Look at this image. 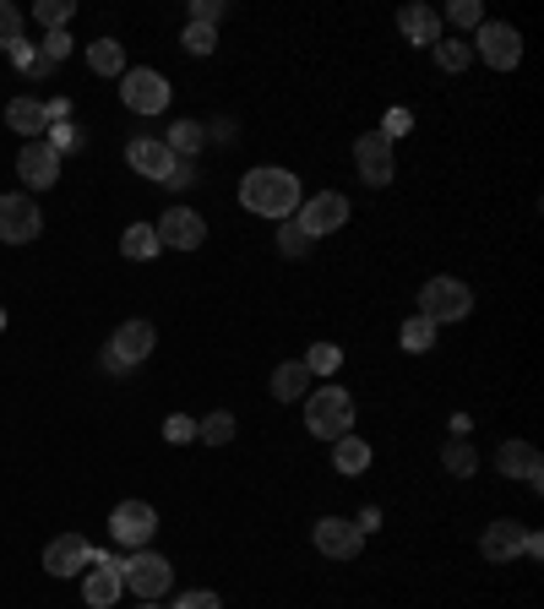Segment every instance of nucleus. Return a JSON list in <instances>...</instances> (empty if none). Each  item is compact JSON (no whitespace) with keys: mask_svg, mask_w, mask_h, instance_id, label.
<instances>
[{"mask_svg":"<svg viewBox=\"0 0 544 609\" xmlns=\"http://www.w3.org/2000/svg\"><path fill=\"white\" fill-rule=\"evenodd\" d=\"M240 202L245 212H257V218H294L300 202H305V191H300V175L294 169H278V164H262V169H251L245 180H240Z\"/></svg>","mask_w":544,"mask_h":609,"instance_id":"f257e3e1","label":"nucleus"},{"mask_svg":"<svg viewBox=\"0 0 544 609\" xmlns=\"http://www.w3.org/2000/svg\"><path fill=\"white\" fill-rule=\"evenodd\" d=\"M305 430H311V435H322V441L354 435V398L343 392L338 381L311 387V398H305Z\"/></svg>","mask_w":544,"mask_h":609,"instance_id":"f03ea898","label":"nucleus"},{"mask_svg":"<svg viewBox=\"0 0 544 609\" xmlns=\"http://www.w3.org/2000/svg\"><path fill=\"white\" fill-rule=\"evenodd\" d=\"M469 311H474V288H469L463 277H430V283L419 288V316H425L430 327L469 322Z\"/></svg>","mask_w":544,"mask_h":609,"instance_id":"7ed1b4c3","label":"nucleus"},{"mask_svg":"<svg viewBox=\"0 0 544 609\" xmlns=\"http://www.w3.org/2000/svg\"><path fill=\"white\" fill-rule=\"evenodd\" d=\"M121 582H126V594H136L142 605H158V599L175 588V566H169L164 555H153V549H136L132 560H121Z\"/></svg>","mask_w":544,"mask_h":609,"instance_id":"20e7f679","label":"nucleus"},{"mask_svg":"<svg viewBox=\"0 0 544 609\" xmlns=\"http://www.w3.org/2000/svg\"><path fill=\"white\" fill-rule=\"evenodd\" d=\"M169 76L153 66H126V76H121V104L132 109V115H164L169 109Z\"/></svg>","mask_w":544,"mask_h":609,"instance_id":"39448f33","label":"nucleus"},{"mask_svg":"<svg viewBox=\"0 0 544 609\" xmlns=\"http://www.w3.org/2000/svg\"><path fill=\"white\" fill-rule=\"evenodd\" d=\"M153 343H158L153 322H121V327H115V338H109V348H104V370L132 376L136 365L153 354Z\"/></svg>","mask_w":544,"mask_h":609,"instance_id":"423d86ee","label":"nucleus"},{"mask_svg":"<svg viewBox=\"0 0 544 609\" xmlns=\"http://www.w3.org/2000/svg\"><path fill=\"white\" fill-rule=\"evenodd\" d=\"M474 50L484 66H495V71H512L517 61H523V33L512 28V22H479L474 28Z\"/></svg>","mask_w":544,"mask_h":609,"instance_id":"0eeeda50","label":"nucleus"},{"mask_svg":"<svg viewBox=\"0 0 544 609\" xmlns=\"http://www.w3.org/2000/svg\"><path fill=\"white\" fill-rule=\"evenodd\" d=\"M109 534L121 549H147L153 534H158V512L147 506V501H121L115 512H109Z\"/></svg>","mask_w":544,"mask_h":609,"instance_id":"6e6552de","label":"nucleus"},{"mask_svg":"<svg viewBox=\"0 0 544 609\" xmlns=\"http://www.w3.org/2000/svg\"><path fill=\"white\" fill-rule=\"evenodd\" d=\"M39 229H44V212H39V202L28 191L0 197V240L6 245H28V240H39Z\"/></svg>","mask_w":544,"mask_h":609,"instance_id":"1a4fd4ad","label":"nucleus"},{"mask_svg":"<svg viewBox=\"0 0 544 609\" xmlns=\"http://www.w3.org/2000/svg\"><path fill=\"white\" fill-rule=\"evenodd\" d=\"M354 169H359V180L365 186H387L393 175H398V158H393V141L381 132H365L354 141Z\"/></svg>","mask_w":544,"mask_h":609,"instance_id":"9d476101","label":"nucleus"},{"mask_svg":"<svg viewBox=\"0 0 544 609\" xmlns=\"http://www.w3.org/2000/svg\"><path fill=\"white\" fill-rule=\"evenodd\" d=\"M153 234H158V245H169V251H197L207 240V218L191 212V207H169V212L153 223Z\"/></svg>","mask_w":544,"mask_h":609,"instance_id":"9b49d317","label":"nucleus"},{"mask_svg":"<svg viewBox=\"0 0 544 609\" xmlns=\"http://www.w3.org/2000/svg\"><path fill=\"white\" fill-rule=\"evenodd\" d=\"M17 175H22V186L28 191H50L55 180H61V153L39 136V141H22V153H17Z\"/></svg>","mask_w":544,"mask_h":609,"instance_id":"f8f14e48","label":"nucleus"},{"mask_svg":"<svg viewBox=\"0 0 544 609\" xmlns=\"http://www.w3.org/2000/svg\"><path fill=\"white\" fill-rule=\"evenodd\" d=\"M294 223L311 234V240H322V234H333L348 223V202H343L338 191H322V197H305L300 212H294Z\"/></svg>","mask_w":544,"mask_h":609,"instance_id":"ddd939ff","label":"nucleus"},{"mask_svg":"<svg viewBox=\"0 0 544 609\" xmlns=\"http://www.w3.org/2000/svg\"><path fill=\"white\" fill-rule=\"evenodd\" d=\"M126 164H132L142 180H169L180 158L164 147V136H136L132 147H126Z\"/></svg>","mask_w":544,"mask_h":609,"instance_id":"4468645a","label":"nucleus"},{"mask_svg":"<svg viewBox=\"0 0 544 609\" xmlns=\"http://www.w3.org/2000/svg\"><path fill=\"white\" fill-rule=\"evenodd\" d=\"M311 539H316V549H322L327 560H354V555L365 549V534H359L348 517H322Z\"/></svg>","mask_w":544,"mask_h":609,"instance_id":"2eb2a0df","label":"nucleus"},{"mask_svg":"<svg viewBox=\"0 0 544 609\" xmlns=\"http://www.w3.org/2000/svg\"><path fill=\"white\" fill-rule=\"evenodd\" d=\"M495 469H501L506 479H523L529 490H540L544 458H540V447H534V441H506V447L495 452Z\"/></svg>","mask_w":544,"mask_h":609,"instance_id":"dca6fc26","label":"nucleus"},{"mask_svg":"<svg viewBox=\"0 0 544 609\" xmlns=\"http://www.w3.org/2000/svg\"><path fill=\"white\" fill-rule=\"evenodd\" d=\"M523 539H529V528H523V523H512V517H501V523H490V528H484L479 555H484V560H495V566H506V560H517V555H523Z\"/></svg>","mask_w":544,"mask_h":609,"instance_id":"f3484780","label":"nucleus"},{"mask_svg":"<svg viewBox=\"0 0 544 609\" xmlns=\"http://www.w3.org/2000/svg\"><path fill=\"white\" fill-rule=\"evenodd\" d=\"M398 28H404L408 44H425V50L441 44V11H436V6H419V0L404 6V11H398Z\"/></svg>","mask_w":544,"mask_h":609,"instance_id":"a211bd4d","label":"nucleus"},{"mask_svg":"<svg viewBox=\"0 0 544 609\" xmlns=\"http://www.w3.org/2000/svg\"><path fill=\"white\" fill-rule=\"evenodd\" d=\"M121 560L115 566H93L87 577H82V605L87 609H109V605H121Z\"/></svg>","mask_w":544,"mask_h":609,"instance_id":"6ab92c4d","label":"nucleus"},{"mask_svg":"<svg viewBox=\"0 0 544 609\" xmlns=\"http://www.w3.org/2000/svg\"><path fill=\"white\" fill-rule=\"evenodd\" d=\"M311 370H305V359H283L278 370H272V398L278 403H305L311 398Z\"/></svg>","mask_w":544,"mask_h":609,"instance_id":"aec40b11","label":"nucleus"},{"mask_svg":"<svg viewBox=\"0 0 544 609\" xmlns=\"http://www.w3.org/2000/svg\"><path fill=\"white\" fill-rule=\"evenodd\" d=\"M82 560H87V539H82V534H61V539L44 549V571H50V577H76Z\"/></svg>","mask_w":544,"mask_h":609,"instance_id":"412c9836","label":"nucleus"},{"mask_svg":"<svg viewBox=\"0 0 544 609\" xmlns=\"http://www.w3.org/2000/svg\"><path fill=\"white\" fill-rule=\"evenodd\" d=\"M6 126H11V132H22L28 141H39V136L50 132V115H44V104H39V98H11V104H6Z\"/></svg>","mask_w":544,"mask_h":609,"instance_id":"4be33fe9","label":"nucleus"},{"mask_svg":"<svg viewBox=\"0 0 544 609\" xmlns=\"http://www.w3.org/2000/svg\"><path fill=\"white\" fill-rule=\"evenodd\" d=\"M164 147H169L175 158H186V164H191V158L207 147V126H202V120H175L169 136H164Z\"/></svg>","mask_w":544,"mask_h":609,"instance_id":"5701e85b","label":"nucleus"},{"mask_svg":"<svg viewBox=\"0 0 544 609\" xmlns=\"http://www.w3.org/2000/svg\"><path fill=\"white\" fill-rule=\"evenodd\" d=\"M333 469L348 479L365 474V469H370V447H365L359 435H338V441H333Z\"/></svg>","mask_w":544,"mask_h":609,"instance_id":"b1692460","label":"nucleus"},{"mask_svg":"<svg viewBox=\"0 0 544 609\" xmlns=\"http://www.w3.org/2000/svg\"><path fill=\"white\" fill-rule=\"evenodd\" d=\"M87 66L98 71V76H126V44H121V39L87 44Z\"/></svg>","mask_w":544,"mask_h":609,"instance_id":"393cba45","label":"nucleus"},{"mask_svg":"<svg viewBox=\"0 0 544 609\" xmlns=\"http://www.w3.org/2000/svg\"><path fill=\"white\" fill-rule=\"evenodd\" d=\"M164 245H158V234H153V223H132L126 234H121V256L126 262H153Z\"/></svg>","mask_w":544,"mask_h":609,"instance_id":"a878e982","label":"nucleus"},{"mask_svg":"<svg viewBox=\"0 0 544 609\" xmlns=\"http://www.w3.org/2000/svg\"><path fill=\"white\" fill-rule=\"evenodd\" d=\"M441 469L452 479H474L479 458H474V447H469V435H452V441L441 447Z\"/></svg>","mask_w":544,"mask_h":609,"instance_id":"bb28decb","label":"nucleus"},{"mask_svg":"<svg viewBox=\"0 0 544 609\" xmlns=\"http://www.w3.org/2000/svg\"><path fill=\"white\" fill-rule=\"evenodd\" d=\"M197 441H207V447H229V441H234V413L218 408V413L197 419Z\"/></svg>","mask_w":544,"mask_h":609,"instance_id":"cd10ccee","label":"nucleus"},{"mask_svg":"<svg viewBox=\"0 0 544 609\" xmlns=\"http://www.w3.org/2000/svg\"><path fill=\"white\" fill-rule=\"evenodd\" d=\"M311 245H316V240H311L294 218H283V223H278V251H283L289 262H305V256H311Z\"/></svg>","mask_w":544,"mask_h":609,"instance_id":"c85d7f7f","label":"nucleus"},{"mask_svg":"<svg viewBox=\"0 0 544 609\" xmlns=\"http://www.w3.org/2000/svg\"><path fill=\"white\" fill-rule=\"evenodd\" d=\"M398 343H404V354H430L436 348V327L425 316H408L404 327H398Z\"/></svg>","mask_w":544,"mask_h":609,"instance_id":"c756f323","label":"nucleus"},{"mask_svg":"<svg viewBox=\"0 0 544 609\" xmlns=\"http://www.w3.org/2000/svg\"><path fill=\"white\" fill-rule=\"evenodd\" d=\"M430 55H436V66H441V71H469V61H474L469 39H441Z\"/></svg>","mask_w":544,"mask_h":609,"instance_id":"7c9ffc66","label":"nucleus"},{"mask_svg":"<svg viewBox=\"0 0 544 609\" xmlns=\"http://www.w3.org/2000/svg\"><path fill=\"white\" fill-rule=\"evenodd\" d=\"M338 365H343L338 343H311V354H305V370L311 376H338Z\"/></svg>","mask_w":544,"mask_h":609,"instance_id":"2f4dec72","label":"nucleus"},{"mask_svg":"<svg viewBox=\"0 0 544 609\" xmlns=\"http://www.w3.org/2000/svg\"><path fill=\"white\" fill-rule=\"evenodd\" d=\"M17 44H22V11H17L11 0H0V50L11 55Z\"/></svg>","mask_w":544,"mask_h":609,"instance_id":"473e14b6","label":"nucleus"},{"mask_svg":"<svg viewBox=\"0 0 544 609\" xmlns=\"http://www.w3.org/2000/svg\"><path fill=\"white\" fill-rule=\"evenodd\" d=\"M447 22L463 28V33H474L479 22H484V6H479V0H452V6H447Z\"/></svg>","mask_w":544,"mask_h":609,"instance_id":"72a5a7b5","label":"nucleus"},{"mask_svg":"<svg viewBox=\"0 0 544 609\" xmlns=\"http://www.w3.org/2000/svg\"><path fill=\"white\" fill-rule=\"evenodd\" d=\"M71 11H76L71 0H39V6H33V22H44V28L55 33V28H66Z\"/></svg>","mask_w":544,"mask_h":609,"instance_id":"f704fd0d","label":"nucleus"},{"mask_svg":"<svg viewBox=\"0 0 544 609\" xmlns=\"http://www.w3.org/2000/svg\"><path fill=\"white\" fill-rule=\"evenodd\" d=\"M164 441H169V447L197 441V419H191V413H169V419H164Z\"/></svg>","mask_w":544,"mask_h":609,"instance_id":"c9c22d12","label":"nucleus"},{"mask_svg":"<svg viewBox=\"0 0 544 609\" xmlns=\"http://www.w3.org/2000/svg\"><path fill=\"white\" fill-rule=\"evenodd\" d=\"M180 44H186L191 55H212V50H218V28H202V22H191Z\"/></svg>","mask_w":544,"mask_h":609,"instance_id":"e433bc0d","label":"nucleus"},{"mask_svg":"<svg viewBox=\"0 0 544 609\" xmlns=\"http://www.w3.org/2000/svg\"><path fill=\"white\" fill-rule=\"evenodd\" d=\"M44 141H50L55 153H71V147H82V132H76L71 120H55V126H50V136H44Z\"/></svg>","mask_w":544,"mask_h":609,"instance_id":"4c0bfd02","label":"nucleus"},{"mask_svg":"<svg viewBox=\"0 0 544 609\" xmlns=\"http://www.w3.org/2000/svg\"><path fill=\"white\" fill-rule=\"evenodd\" d=\"M39 55H44L50 66H55V61H66V55H71V33H66V28H55V33H44V50H39Z\"/></svg>","mask_w":544,"mask_h":609,"instance_id":"58836bf2","label":"nucleus"},{"mask_svg":"<svg viewBox=\"0 0 544 609\" xmlns=\"http://www.w3.org/2000/svg\"><path fill=\"white\" fill-rule=\"evenodd\" d=\"M11 61H17L22 71H33V76H50V71H55L44 55H39V50H28V44H17V50H11Z\"/></svg>","mask_w":544,"mask_h":609,"instance_id":"ea45409f","label":"nucleus"},{"mask_svg":"<svg viewBox=\"0 0 544 609\" xmlns=\"http://www.w3.org/2000/svg\"><path fill=\"white\" fill-rule=\"evenodd\" d=\"M218 17H223V0H191V22H202V28H218Z\"/></svg>","mask_w":544,"mask_h":609,"instance_id":"a19ab883","label":"nucleus"},{"mask_svg":"<svg viewBox=\"0 0 544 609\" xmlns=\"http://www.w3.org/2000/svg\"><path fill=\"white\" fill-rule=\"evenodd\" d=\"M175 609H223V599L197 588V594H180V599H175Z\"/></svg>","mask_w":544,"mask_h":609,"instance_id":"79ce46f5","label":"nucleus"},{"mask_svg":"<svg viewBox=\"0 0 544 609\" xmlns=\"http://www.w3.org/2000/svg\"><path fill=\"white\" fill-rule=\"evenodd\" d=\"M164 186H175V191H191V186H197V169H191V164L180 158V164H175V175H169Z\"/></svg>","mask_w":544,"mask_h":609,"instance_id":"37998d69","label":"nucleus"},{"mask_svg":"<svg viewBox=\"0 0 544 609\" xmlns=\"http://www.w3.org/2000/svg\"><path fill=\"white\" fill-rule=\"evenodd\" d=\"M354 528H359V534H376V528H381V512H376V506H365V512L354 517Z\"/></svg>","mask_w":544,"mask_h":609,"instance_id":"c03bdc74","label":"nucleus"},{"mask_svg":"<svg viewBox=\"0 0 544 609\" xmlns=\"http://www.w3.org/2000/svg\"><path fill=\"white\" fill-rule=\"evenodd\" d=\"M404 132H408V109H393V115H387V132H381V136L393 141V136H404Z\"/></svg>","mask_w":544,"mask_h":609,"instance_id":"a18cd8bd","label":"nucleus"},{"mask_svg":"<svg viewBox=\"0 0 544 609\" xmlns=\"http://www.w3.org/2000/svg\"><path fill=\"white\" fill-rule=\"evenodd\" d=\"M44 115H50V126H55V120H71V98H50Z\"/></svg>","mask_w":544,"mask_h":609,"instance_id":"49530a36","label":"nucleus"},{"mask_svg":"<svg viewBox=\"0 0 544 609\" xmlns=\"http://www.w3.org/2000/svg\"><path fill=\"white\" fill-rule=\"evenodd\" d=\"M523 555H529V560H540V555H544V539L534 534V528H529V539H523Z\"/></svg>","mask_w":544,"mask_h":609,"instance_id":"de8ad7c7","label":"nucleus"},{"mask_svg":"<svg viewBox=\"0 0 544 609\" xmlns=\"http://www.w3.org/2000/svg\"><path fill=\"white\" fill-rule=\"evenodd\" d=\"M0 333H6V311H0Z\"/></svg>","mask_w":544,"mask_h":609,"instance_id":"09e8293b","label":"nucleus"},{"mask_svg":"<svg viewBox=\"0 0 544 609\" xmlns=\"http://www.w3.org/2000/svg\"><path fill=\"white\" fill-rule=\"evenodd\" d=\"M142 609H158V605H142Z\"/></svg>","mask_w":544,"mask_h":609,"instance_id":"8fccbe9b","label":"nucleus"}]
</instances>
